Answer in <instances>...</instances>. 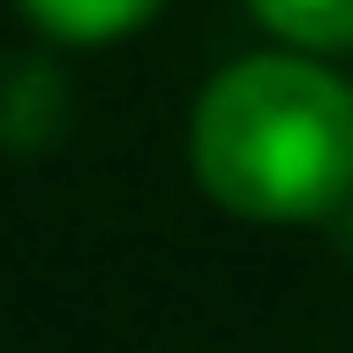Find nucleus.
Returning a JSON list of instances; mask_svg holds the SVG:
<instances>
[{
    "mask_svg": "<svg viewBox=\"0 0 353 353\" xmlns=\"http://www.w3.org/2000/svg\"><path fill=\"white\" fill-rule=\"evenodd\" d=\"M196 181L248 225L353 211V90L308 53H248L196 98Z\"/></svg>",
    "mask_w": 353,
    "mask_h": 353,
    "instance_id": "f257e3e1",
    "label": "nucleus"
},
{
    "mask_svg": "<svg viewBox=\"0 0 353 353\" xmlns=\"http://www.w3.org/2000/svg\"><path fill=\"white\" fill-rule=\"evenodd\" d=\"M61 128H68V83H61L53 61L23 53V61L8 68V150H15V158H38Z\"/></svg>",
    "mask_w": 353,
    "mask_h": 353,
    "instance_id": "f03ea898",
    "label": "nucleus"
},
{
    "mask_svg": "<svg viewBox=\"0 0 353 353\" xmlns=\"http://www.w3.org/2000/svg\"><path fill=\"white\" fill-rule=\"evenodd\" d=\"M158 8L165 0H23V15L61 46H113V38L143 30Z\"/></svg>",
    "mask_w": 353,
    "mask_h": 353,
    "instance_id": "7ed1b4c3",
    "label": "nucleus"
},
{
    "mask_svg": "<svg viewBox=\"0 0 353 353\" xmlns=\"http://www.w3.org/2000/svg\"><path fill=\"white\" fill-rule=\"evenodd\" d=\"M263 30L293 38L301 53H346L353 46V0H248Z\"/></svg>",
    "mask_w": 353,
    "mask_h": 353,
    "instance_id": "20e7f679",
    "label": "nucleus"
},
{
    "mask_svg": "<svg viewBox=\"0 0 353 353\" xmlns=\"http://www.w3.org/2000/svg\"><path fill=\"white\" fill-rule=\"evenodd\" d=\"M346 248H353V211H346Z\"/></svg>",
    "mask_w": 353,
    "mask_h": 353,
    "instance_id": "39448f33",
    "label": "nucleus"
}]
</instances>
